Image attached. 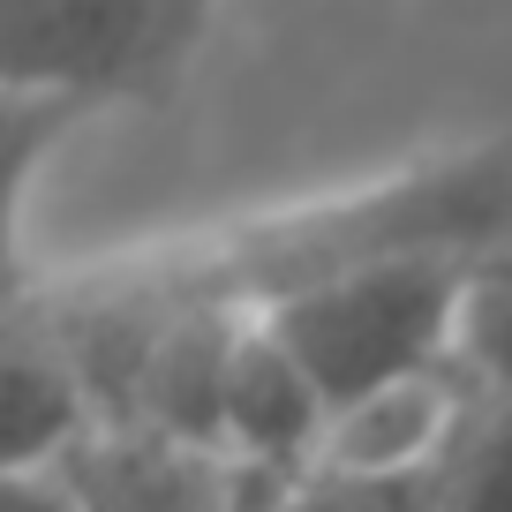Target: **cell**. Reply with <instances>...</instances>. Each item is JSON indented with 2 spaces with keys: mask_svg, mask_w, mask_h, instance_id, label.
<instances>
[{
  "mask_svg": "<svg viewBox=\"0 0 512 512\" xmlns=\"http://www.w3.org/2000/svg\"><path fill=\"white\" fill-rule=\"evenodd\" d=\"M452 369H460L475 392L512 384V241L467 264L460 332H452Z\"/></svg>",
  "mask_w": 512,
  "mask_h": 512,
  "instance_id": "obj_7",
  "label": "cell"
},
{
  "mask_svg": "<svg viewBox=\"0 0 512 512\" xmlns=\"http://www.w3.org/2000/svg\"><path fill=\"white\" fill-rule=\"evenodd\" d=\"M219 0H0V83L144 106L181 83Z\"/></svg>",
  "mask_w": 512,
  "mask_h": 512,
  "instance_id": "obj_3",
  "label": "cell"
},
{
  "mask_svg": "<svg viewBox=\"0 0 512 512\" xmlns=\"http://www.w3.org/2000/svg\"><path fill=\"white\" fill-rule=\"evenodd\" d=\"M512 241V136L437 151L407 174L241 219L226 234L166 241L76 279H46L53 302L91 309H264L302 279L377 256H490Z\"/></svg>",
  "mask_w": 512,
  "mask_h": 512,
  "instance_id": "obj_1",
  "label": "cell"
},
{
  "mask_svg": "<svg viewBox=\"0 0 512 512\" xmlns=\"http://www.w3.org/2000/svg\"><path fill=\"white\" fill-rule=\"evenodd\" d=\"M91 121V106L53 91H23V83H0V309L31 302L46 279L31 272V189L46 174V159L68 144V128Z\"/></svg>",
  "mask_w": 512,
  "mask_h": 512,
  "instance_id": "obj_5",
  "label": "cell"
},
{
  "mask_svg": "<svg viewBox=\"0 0 512 512\" xmlns=\"http://www.w3.org/2000/svg\"><path fill=\"white\" fill-rule=\"evenodd\" d=\"M467 264L475 256H377V264H347L272 294L256 317L309 369L324 407L347 415L392 384L452 369Z\"/></svg>",
  "mask_w": 512,
  "mask_h": 512,
  "instance_id": "obj_2",
  "label": "cell"
},
{
  "mask_svg": "<svg viewBox=\"0 0 512 512\" xmlns=\"http://www.w3.org/2000/svg\"><path fill=\"white\" fill-rule=\"evenodd\" d=\"M437 505H512V384L467 392L445 452L430 467Z\"/></svg>",
  "mask_w": 512,
  "mask_h": 512,
  "instance_id": "obj_6",
  "label": "cell"
},
{
  "mask_svg": "<svg viewBox=\"0 0 512 512\" xmlns=\"http://www.w3.org/2000/svg\"><path fill=\"white\" fill-rule=\"evenodd\" d=\"M91 430V377L46 294L0 309V497H53V467Z\"/></svg>",
  "mask_w": 512,
  "mask_h": 512,
  "instance_id": "obj_4",
  "label": "cell"
}]
</instances>
